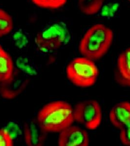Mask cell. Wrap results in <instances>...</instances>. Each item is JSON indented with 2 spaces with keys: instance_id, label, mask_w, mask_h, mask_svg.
<instances>
[{
  "instance_id": "8",
  "label": "cell",
  "mask_w": 130,
  "mask_h": 146,
  "mask_svg": "<svg viewBox=\"0 0 130 146\" xmlns=\"http://www.w3.org/2000/svg\"><path fill=\"white\" fill-rule=\"evenodd\" d=\"M46 133L40 127L37 120H31L25 124L23 134L25 144L27 146H42L45 141Z\"/></svg>"
},
{
  "instance_id": "14",
  "label": "cell",
  "mask_w": 130,
  "mask_h": 146,
  "mask_svg": "<svg viewBox=\"0 0 130 146\" xmlns=\"http://www.w3.org/2000/svg\"><path fill=\"white\" fill-rule=\"evenodd\" d=\"M13 28V19L7 12L0 9V37L10 33Z\"/></svg>"
},
{
  "instance_id": "11",
  "label": "cell",
  "mask_w": 130,
  "mask_h": 146,
  "mask_svg": "<svg viewBox=\"0 0 130 146\" xmlns=\"http://www.w3.org/2000/svg\"><path fill=\"white\" fill-rule=\"evenodd\" d=\"M13 74V63L11 57L0 45V83L9 80Z\"/></svg>"
},
{
  "instance_id": "6",
  "label": "cell",
  "mask_w": 130,
  "mask_h": 146,
  "mask_svg": "<svg viewBox=\"0 0 130 146\" xmlns=\"http://www.w3.org/2000/svg\"><path fill=\"white\" fill-rule=\"evenodd\" d=\"M89 144L88 133L78 127L70 126L60 132L58 145L60 146H87Z\"/></svg>"
},
{
  "instance_id": "5",
  "label": "cell",
  "mask_w": 130,
  "mask_h": 146,
  "mask_svg": "<svg viewBox=\"0 0 130 146\" xmlns=\"http://www.w3.org/2000/svg\"><path fill=\"white\" fill-rule=\"evenodd\" d=\"M74 119L88 129H94L99 126L102 118L99 103L90 100L78 103L74 109Z\"/></svg>"
},
{
  "instance_id": "4",
  "label": "cell",
  "mask_w": 130,
  "mask_h": 146,
  "mask_svg": "<svg viewBox=\"0 0 130 146\" xmlns=\"http://www.w3.org/2000/svg\"><path fill=\"white\" fill-rule=\"evenodd\" d=\"M66 71L70 82L82 87L94 84L99 75V70L95 63L87 58H77L72 60Z\"/></svg>"
},
{
  "instance_id": "2",
  "label": "cell",
  "mask_w": 130,
  "mask_h": 146,
  "mask_svg": "<svg viewBox=\"0 0 130 146\" xmlns=\"http://www.w3.org/2000/svg\"><path fill=\"white\" fill-rule=\"evenodd\" d=\"M113 38V32L108 27L102 24L93 25L80 42V53L90 60H99L108 51Z\"/></svg>"
},
{
  "instance_id": "15",
  "label": "cell",
  "mask_w": 130,
  "mask_h": 146,
  "mask_svg": "<svg viewBox=\"0 0 130 146\" xmlns=\"http://www.w3.org/2000/svg\"><path fill=\"white\" fill-rule=\"evenodd\" d=\"M68 0H31L35 5L46 9H57L65 5Z\"/></svg>"
},
{
  "instance_id": "19",
  "label": "cell",
  "mask_w": 130,
  "mask_h": 146,
  "mask_svg": "<svg viewBox=\"0 0 130 146\" xmlns=\"http://www.w3.org/2000/svg\"><path fill=\"white\" fill-rule=\"evenodd\" d=\"M120 140L124 145L130 146V124L121 129Z\"/></svg>"
},
{
  "instance_id": "7",
  "label": "cell",
  "mask_w": 130,
  "mask_h": 146,
  "mask_svg": "<svg viewBox=\"0 0 130 146\" xmlns=\"http://www.w3.org/2000/svg\"><path fill=\"white\" fill-rule=\"evenodd\" d=\"M28 83L27 78L13 74L10 79L1 83L0 95L7 100L16 98L25 90Z\"/></svg>"
},
{
  "instance_id": "12",
  "label": "cell",
  "mask_w": 130,
  "mask_h": 146,
  "mask_svg": "<svg viewBox=\"0 0 130 146\" xmlns=\"http://www.w3.org/2000/svg\"><path fill=\"white\" fill-rule=\"evenodd\" d=\"M16 65L17 69L26 76L34 77L38 75L37 67L27 56L18 57L16 61Z\"/></svg>"
},
{
  "instance_id": "10",
  "label": "cell",
  "mask_w": 130,
  "mask_h": 146,
  "mask_svg": "<svg viewBox=\"0 0 130 146\" xmlns=\"http://www.w3.org/2000/svg\"><path fill=\"white\" fill-rule=\"evenodd\" d=\"M115 79L122 86L130 87V47L119 56Z\"/></svg>"
},
{
  "instance_id": "3",
  "label": "cell",
  "mask_w": 130,
  "mask_h": 146,
  "mask_svg": "<svg viewBox=\"0 0 130 146\" xmlns=\"http://www.w3.org/2000/svg\"><path fill=\"white\" fill-rule=\"evenodd\" d=\"M70 40L67 25L62 22H56L39 32L35 36V44L39 51L48 53L67 45Z\"/></svg>"
},
{
  "instance_id": "1",
  "label": "cell",
  "mask_w": 130,
  "mask_h": 146,
  "mask_svg": "<svg viewBox=\"0 0 130 146\" xmlns=\"http://www.w3.org/2000/svg\"><path fill=\"white\" fill-rule=\"evenodd\" d=\"M74 109L64 101H56L46 105L37 115V121L46 133H58L74 122Z\"/></svg>"
},
{
  "instance_id": "13",
  "label": "cell",
  "mask_w": 130,
  "mask_h": 146,
  "mask_svg": "<svg viewBox=\"0 0 130 146\" xmlns=\"http://www.w3.org/2000/svg\"><path fill=\"white\" fill-rule=\"evenodd\" d=\"M105 0H78L80 11L85 15L97 13L101 9Z\"/></svg>"
},
{
  "instance_id": "18",
  "label": "cell",
  "mask_w": 130,
  "mask_h": 146,
  "mask_svg": "<svg viewBox=\"0 0 130 146\" xmlns=\"http://www.w3.org/2000/svg\"><path fill=\"white\" fill-rule=\"evenodd\" d=\"M13 145V140L5 129H0V146H11Z\"/></svg>"
},
{
  "instance_id": "20",
  "label": "cell",
  "mask_w": 130,
  "mask_h": 146,
  "mask_svg": "<svg viewBox=\"0 0 130 146\" xmlns=\"http://www.w3.org/2000/svg\"><path fill=\"white\" fill-rule=\"evenodd\" d=\"M128 1H129L130 2V0H128Z\"/></svg>"
},
{
  "instance_id": "16",
  "label": "cell",
  "mask_w": 130,
  "mask_h": 146,
  "mask_svg": "<svg viewBox=\"0 0 130 146\" xmlns=\"http://www.w3.org/2000/svg\"><path fill=\"white\" fill-rule=\"evenodd\" d=\"M5 129L13 140L21 135L22 133L20 125L14 121L9 122Z\"/></svg>"
},
{
  "instance_id": "17",
  "label": "cell",
  "mask_w": 130,
  "mask_h": 146,
  "mask_svg": "<svg viewBox=\"0 0 130 146\" xmlns=\"http://www.w3.org/2000/svg\"><path fill=\"white\" fill-rule=\"evenodd\" d=\"M13 40L15 45L19 48H25L28 43L27 36L21 32H18L14 34Z\"/></svg>"
},
{
  "instance_id": "9",
  "label": "cell",
  "mask_w": 130,
  "mask_h": 146,
  "mask_svg": "<svg viewBox=\"0 0 130 146\" xmlns=\"http://www.w3.org/2000/svg\"><path fill=\"white\" fill-rule=\"evenodd\" d=\"M112 124L120 129L130 124V103L122 102L115 105L110 113Z\"/></svg>"
}]
</instances>
